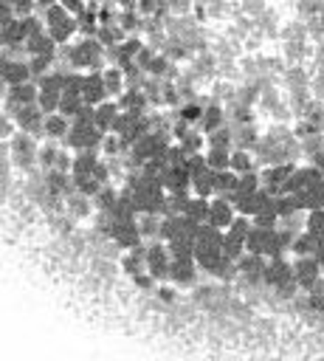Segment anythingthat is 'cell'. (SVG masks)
<instances>
[{
	"instance_id": "9c48e42d",
	"label": "cell",
	"mask_w": 324,
	"mask_h": 361,
	"mask_svg": "<svg viewBox=\"0 0 324 361\" xmlns=\"http://www.w3.org/2000/svg\"><path fill=\"white\" fill-rule=\"evenodd\" d=\"M290 164H274V166H268L262 175H259V180H262V190H268L271 195H279L282 190H285V180H288V175H290Z\"/></svg>"
},
{
	"instance_id": "6da1fadb",
	"label": "cell",
	"mask_w": 324,
	"mask_h": 361,
	"mask_svg": "<svg viewBox=\"0 0 324 361\" xmlns=\"http://www.w3.org/2000/svg\"><path fill=\"white\" fill-rule=\"evenodd\" d=\"M40 12H43L46 32H48V34H51V40L57 43V48H60V46H65L74 34H79V20H76V15H71L62 4H51V6L40 9Z\"/></svg>"
},
{
	"instance_id": "5bb4252c",
	"label": "cell",
	"mask_w": 324,
	"mask_h": 361,
	"mask_svg": "<svg viewBox=\"0 0 324 361\" xmlns=\"http://www.w3.org/2000/svg\"><path fill=\"white\" fill-rule=\"evenodd\" d=\"M102 79H104V88H107V96H121L124 88H127V77L119 65H104L102 68Z\"/></svg>"
},
{
	"instance_id": "9a60e30c",
	"label": "cell",
	"mask_w": 324,
	"mask_h": 361,
	"mask_svg": "<svg viewBox=\"0 0 324 361\" xmlns=\"http://www.w3.org/2000/svg\"><path fill=\"white\" fill-rule=\"evenodd\" d=\"M223 124H226V113H223V107H220V105H209V107H203L201 127H203V133H206V136H209L212 130L223 127Z\"/></svg>"
},
{
	"instance_id": "3957f363",
	"label": "cell",
	"mask_w": 324,
	"mask_h": 361,
	"mask_svg": "<svg viewBox=\"0 0 324 361\" xmlns=\"http://www.w3.org/2000/svg\"><path fill=\"white\" fill-rule=\"evenodd\" d=\"M37 138L34 136H29V133H15L12 136V144H9V158L15 161V166H23V169H29V166H34L37 164Z\"/></svg>"
},
{
	"instance_id": "d4e9b609",
	"label": "cell",
	"mask_w": 324,
	"mask_h": 361,
	"mask_svg": "<svg viewBox=\"0 0 324 361\" xmlns=\"http://www.w3.org/2000/svg\"><path fill=\"white\" fill-rule=\"evenodd\" d=\"M158 296L164 299V302H175V288H170V285H161V288H158Z\"/></svg>"
},
{
	"instance_id": "2e32d148",
	"label": "cell",
	"mask_w": 324,
	"mask_h": 361,
	"mask_svg": "<svg viewBox=\"0 0 324 361\" xmlns=\"http://www.w3.org/2000/svg\"><path fill=\"white\" fill-rule=\"evenodd\" d=\"M206 158V166L209 169H229V158H231V150L229 147H215V144H209V152L203 155Z\"/></svg>"
},
{
	"instance_id": "8992f818",
	"label": "cell",
	"mask_w": 324,
	"mask_h": 361,
	"mask_svg": "<svg viewBox=\"0 0 324 361\" xmlns=\"http://www.w3.org/2000/svg\"><path fill=\"white\" fill-rule=\"evenodd\" d=\"M4 99H6V110L9 113L20 110L23 105H34L37 102V82L29 79V82H20V85H9Z\"/></svg>"
},
{
	"instance_id": "ffe728a7",
	"label": "cell",
	"mask_w": 324,
	"mask_h": 361,
	"mask_svg": "<svg viewBox=\"0 0 324 361\" xmlns=\"http://www.w3.org/2000/svg\"><path fill=\"white\" fill-rule=\"evenodd\" d=\"M90 212H93V204H90V198H85V195H74V198H68V215H74V218H79V221H85V218H90Z\"/></svg>"
},
{
	"instance_id": "603a6c76",
	"label": "cell",
	"mask_w": 324,
	"mask_h": 361,
	"mask_svg": "<svg viewBox=\"0 0 324 361\" xmlns=\"http://www.w3.org/2000/svg\"><path fill=\"white\" fill-rule=\"evenodd\" d=\"M201 116H203V105H198V102H189V105L181 107V119H184L187 124L201 122Z\"/></svg>"
},
{
	"instance_id": "4fadbf2b",
	"label": "cell",
	"mask_w": 324,
	"mask_h": 361,
	"mask_svg": "<svg viewBox=\"0 0 324 361\" xmlns=\"http://www.w3.org/2000/svg\"><path fill=\"white\" fill-rule=\"evenodd\" d=\"M181 215L192 223H206V215H209V198H184V206H181Z\"/></svg>"
},
{
	"instance_id": "7402d4cb",
	"label": "cell",
	"mask_w": 324,
	"mask_h": 361,
	"mask_svg": "<svg viewBox=\"0 0 324 361\" xmlns=\"http://www.w3.org/2000/svg\"><path fill=\"white\" fill-rule=\"evenodd\" d=\"M15 133H18L15 116H12L9 110H0V141H9Z\"/></svg>"
},
{
	"instance_id": "d6986e66",
	"label": "cell",
	"mask_w": 324,
	"mask_h": 361,
	"mask_svg": "<svg viewBox=\"0 0 324 361\" xmlns=\"http://www.w3.org/2000/svg\"><path fill=\"white\" fill-rule=\"evenodd\" d=\"M60 96H62V91H57V88H37V105H40V110L43 113H54L60 107Z\"/></svg>"
},
{
	"instance_id": "cb8c5ba5",
	"label": "cell",
	"mask_w": 324,
	"mask_h": 361,
	"mask_svg": "<svg viewBox=\"0 0 324 361\" xmlns=\"http://www.w3.org/2000/svg\"><path fill=\"white\" fill-rule=\"evenodd\" d=\"M60 4H62V6H65L71 15H76V18H79V15L88 9V4H85V0H60Z\"/></svg>"
},
{
	"instance_id": "277c9868",
	"label": "cell",
	"mask_w": 324,
	"mask_h": 361,
	"mask_svg": "<svg viewBox=\"0 0 324 361\" xmlns=\"http://www.w3.org/2000/svg\"><path fill=\"white\" fill-rule=\"evenodd\" d=\"M170 263H173L170 249L161 246V243H155V246H149V249L144 251V265H147V271H149L155 280L170 277Z\"/></svg>"
},
{
	"instance_id": "8fae6325",
	"label": "cell",
	"mask_w": 324,
	"mask_h": 361,
	"mask_svg": "<svg viewBox=\"0 0 324 361\" xmlns=\"http://www.w3.org/2000/svg\"><path fill=\"white\" fill-rule=\"evenodd\" d=\"M68 130H71V119H68L65 113H60V110L46 113V119H43V136H46V138L60 141V138L68 136Z\"/></svg>"
},
{
	"instance_id": "52a82bcc",
	"label": "cell",
	"mask_w": 324,
	"mask_h": 361,
	"mask_svg": "<svg viewBox=\"0 0 324 361\" xmlns=\"http://www.w3.org/2000/svg\"><path fill=\"white\" fill-rule=\"evenodd\" d=\"M170 280L175 285H181V288L192 285L198 280V263H195V257H173V263H170Z\"/></svg>"
},
{
	"instance_id": "ac0fdd59",
	"label": "cell",
	"mask_w": 324,
	"mask_h": 361,
	"mask_svg": "<svg viewBox=\"0 0 324 361\" xmlns=\"http://www.w3.org/2000/svg\"><path fill=\"white\" fill-rule=\"evenodd\" d=\"M237 172L234 169H217L215 172V192H229V195H234V190H237Z\"/></svg>"
},
{
	"instance_id": "5b68a950",
	"label": "cell",
	"mask_w": 324,
	"mask_h": 361,
	"mask_svg": "<svg viewBox=\"0 0 324 361\" xmlns=\"http://www.w3.org/2000/svg\"><path fill=\"white\" fill-rule=\"evenodd\" d=\"M15 116V124H18V130H23V133H29V136H43V119H46V113L40 110V105L34 102V105H23L20 110H15L12 113Z\"/></svg>"
},
{
	"instance_id": "e0dca14e",
	"label": "cell",
	"mask_w": 324,
	"mask_h": 361,
	"mask_svg": "<svg viewBox=\"0 0 324 361\" xmlns=\"http://www.w3.org/2000/svg\"><path fill=\"white\" fill-rule=\"evenodd\" d=\"M85 107V99H82V93H71V91H62V96H60V113H65L68 119H74L79 110Z\"/></svg>"
},
{
	"instance_id": "7c38bea8",
	"label": "cell",
	"mask_w": 324,
	"mask_h": 361,
	"mask_svg": "<svg viewBox=\"0 0 324 361\" xmlns=\"http://www.w3.org/2000/svg\"><path fill=\"white\" fill-rule=\"evenodd\" d=\"M119 102H99L96 107H93V124L102 130V133H110V124L116 122V116H119Z\"/></svg>"
},
{
	"instance_id": "484cf974",
	"label": "cell",
	"mask_w": 324,
	"mask_h": 361,
	"mask_svg": "<svg viewBox=\"0 0 324 361\" xmlns=\"http://www.w3.org/2000/svg\"><path fill=\"white\" fill-rule=\"evenodd\" d=\"M116 4H119V6L127 12V9H135V6H138V0H116Z\"/></svg>"
},
{
	"instance_id": "44dd1931",
	"label": "cell",
	"mask_w": 324,
	"mask_h": 361,
	"mask_svg": "<svg viewBox=\"0 0 324 361\" xmlns=\"http://www.w3.org/2000/svg\"><path fill=\"white\" fill-rule=\"evenodd\" d=\"M229 169H234L237 175H243V172L254 169V155H251L248 150H234V152H231V158H229Z\"/></svg>"
},
{
	"instance_id": "30bf717a",
	"label": "cell",
	"mask_w": 324,
	"mask_h": 361,
	"mask_svg": "<svg viewBox=\"0 0 324 361\" xmlns=\"http://www.w3.org/2000/svg\"><path fill=\"white\" fill-rule=\"evenodd\" d=\"M234 204H229V201H223V198H217V201H209V215H206V223H212V226H217V229H229V223L234 221Z\"/></svg>"
},
{
	"instance_id": "ba28073f",
	"label": "cell",
	"mask_w": 324,
	"mask_h": 361,
	"mask_svg": "<svg viewBox=\"0 0 324 361\" xmlns=\"http://www.w3.org/2000/svg\"><path fill=\"white\" fill-rule=\"evenodd\" d=\"M82 99H85V105H93V107L99 102L110 99L107 88H104V79H102V71H90L88 77H82Z\"/></svg>"
},
{
	"instance_id": "7a4b0ae2",
	"label": "cell",
	"mask_w": 324,
	"mask_h": 361,
	"mask_svg": "<svg viewBox=\"0 0 324 361\" xmlns=\"http://www.w3.org/2000/svg\"><path fill=\"white\" fill-rule=\"evenodd\" d=\"M68 63H71V68H82V71H102L104 68V46L93 34L82 37L76 46L68 48Z\"/></svg>"
},
{
	"instance_id": "4316f807",
	"label": "cell",
	"mask_w": 324,
	"mask_h": 361,
	"mask_svg": "<svg viewBox=\"0 0 324 361\" xmlns=\"http://www.w3.org/2000/svg\"><path fill=\"white\" fill-rule=\"evenodd\" d=\"M37 4V9H46V6H51V4H60V0H34Z\"/></svg>"
}]
</instances>
